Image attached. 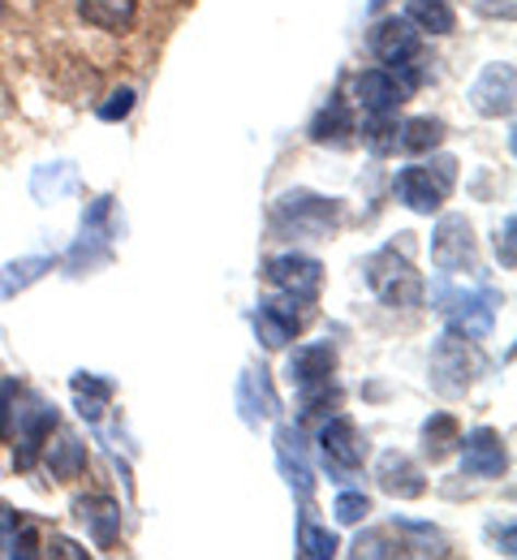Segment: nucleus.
<instances>
[{
	"label": "nucleus",
	"mask_w": 517,
	"mask_h": 560,
	"mask_svg": "<svg viewBox=\"0 0 517 560\" xmlns=\"http://www.w3.org/2000/svg\"><path fill=\"white\" fill-rule=\"evenodd\" d=\"M341 224V199H324L310 190H290L272 203V233L285 237H306V242H324L332 229Z\"/></svg>",
	"instance_id": "f257e3e1"
},
{
	"label": "nucleus",
	"mask_w": 517,
	"mask_h": 560,
	"mask_svg": "<svg viewBox=\"0 0 517 560\" xmlns=\"http://www.w3.org/2000/svg\"><path fill=\"white\" fill-rule=\"evenodd\" d=\"M453 186H457V160L440 155L432 164H406L397 173V182H392V195H397L401 208L419 211V215H432L453 195Z\"/></svg>",
	"instance_id": "f03ea898"
},
{
	"label": "nucleus",
	"mask_w": 517,
	"mask_h": 560,
	"mask_svg": "<svg viewBox=\"0 0 517 560\" xmlns=\"http://www.w3.org/2000/svg\"><path fill=\"white\" fill-rule=\"evenodd\" d=\"M479 366H483V358H479V350H474V341H470L466 332L448 328L440 341L432 346V362H427V371H432V388H436L440 397H461V393L474 384Z\"/></svg>",
	"instance_id": "7ed1b4c3"
},
{
	"label": "nucleus",
	"mask_w": 517,
	"mask_h": 560,
	"mask_svg": "<svg viewBox=\"0 0 517 560\" xmlns=\"http://www.w3.org/2000/svg\"><path fill=\"white\" fill-rule=\"evenodd\" d=\"M367 284L384 306H423L427 289L423 277L414 272V264L406 255H397V246H384L367 259Z\"/></svg>",
	"instance_id": "20e7f679"
},
{
	"label": "nucleus",
	"mask_w": 517,
	"mask_h": 560,
	"mask_svg": "<svg viewBox=\"0 0 517 560\" xmlns=\"http://www.w3.org/2000/svg\"><path fill=\"white\" fill-rule=\"evenodd\" d=\"M423 73L414 66H379V70L354 73V104L363 113H397L414 91Z\"/></svg>",
	"instance_id": "39448f33"
},
{
	"label": "nucleus",
	"mask_w": 517,
	"mask_h": 560,
	"mask_svg": "<svg viewBox=\"0 0 517 560\" xmlns=\"http://www.w3.org/2000/svg\"><path fill=\"white\" fill-rule=\"evenodd\" d=\"M432 302H436V311L448 315V324L457 332H466L470 341H479V337L492 332V319H496V306H501V298L492 289H457V293L436 289Z\"/></svg>",
	"instance_id": "423d86ee"
},
{
	"label": "nucleus",
	"mask_w": 517,
	"mask_h": 560,
	"mask_svg": "<svg viewBox=\"0 0 517 560\" xmlns=\"http://www.w3.org/2000/svg\"><path fill=\"white\" fill-rule=\"evenodd\" d=\"M263 277H268V284H277L281 293H290L297 302H315L319 284H324V264L310 259V255L290 250V255H272L263 264Z\"/></svg>",
	"instance_id": "0eeeda50"
},
{
	"label": "nucleus",
	"mask_w": 517,
	"mask_h": 560,
	"mask_svg": "<svg viewBox=\"0 0 517 560\" xmlns=\"http://www.w3.org/2000/svg\"><path fill=\"white\" fill-rule=\"evenodd\" d=\"M479 250H474V229L466 215H440L436 233H432V264L440 272H466L474 268Z\"/></svg>",
	"instance_id": "6e6552de"
},
{
	"label": "nucleus",
	"mask_w": 517,
	"mask_h": 560,
	"mask_svg": "<svg viewBox=\"0 0 517 560\" xmlns=\"http://www.w3.org/2000/svg\"><path fill=\"white\" fill-rule=\"evenodd\" d=\"M367 48L375 61H384V66H410L414 57H419V26L401 13H392V18H379L375 26H371L367 35Z\"/></svg>",
	"instance_id": "1a4fd4ad"
},
{
	"label": "nucleus",
	"mask_w": 517,
	"mask_h": 560,
	"mask_svg": "<svg viewBox=\"0 0 517 560\" xmlns=\"http://www.w3.org/2000/svg\"><path fill=\"white\" fill-rule=\"evenodd\" d=\"M297 306H302V302L290 298V293H281V298H272V302H259V311H255V332H259L263 350H285L297 332L306 328V311H297Z\"/></svg>",
	"instance_id": "9d476101"
},
{
	"label": "nucleus",
	"mask_w": 517,
	"mask_h": 560,
	"mask_svg": "<svg viewBox=\"0 0 517 560\" xmlns=\"http://www.w3.org/2000/svg\"><path fill=\"white\" fill-rule=\"evenodd\" d=\"M319 453H324V462L332 466V470H359L363 462H367V435L359 431V422L354 419H328L319 427Z\"/></svg>",
	"instance_id": "9b49d317"
},
{
	"label": "nucleus",
	"mask_w": 517,
	"mask_h": 560,
	"mask_svg": "<svg viewBox=\"0 0 517 560\" xmlns=\"http://www.w3.org/2000/svg\"><path fill=\"white\" fill-rule=\"evenodd\" d=\"M457 444H461V475H470V479H501L509 470V453H505L501 431L479 427V431H470Z\"/></svg>",
	"instance_id": "f8f14e48"
},
{
	"label": "nucleus",
	"mask_w": 517,
	"mask_h": 560,
	"mask_svg": "<svg viewBox=\"0 0 517 560\" xmlns=\"http://www.w3.org/2000/svg\"><path fill=\"white\" fill-rule=\"evenodd\" d=\"M514 100H517V73L509 61H496L487 70L474 78L470 86V104L479 117H509L514 113Z\"/></svg>",
	"instance_id": "ddd939ff"
},
{
	"label": "nucleus",
	"mask_w": 517,
	"mask_h": 560,
	"mask_svg": "<svg viewBox=\"0 0 517 560\" xmlns=\"http://www.w3.org/2000/svg\"><path fill=\"white\" fill-rule=\"evenodd\" d=\"M375 483H379V491H388L392 500H419L427 491V475H423V466L410 453L388 448L375 462Z\"/></svg>",
	"instance_id": "4468645a"
},
{
	"label": "nucleus",
	"mask_w": 517,
	"mask_h": 560,
	"mask_svg": "<svg viewBox=\"0 0 517 560\" xmlns=\"http://www.w3.org/2000/svg\"><path fill=\"white\" fill-rule=\"evenodd\" d=\"M57 431V406L48 401H31V410L17 415V427H13V444H17V466L31 470L44 453V440Z\"/></svg>",
	"instance_id": "2eb2a0df"
},
{
	"label": "nucleus",
	"mask_w": 517,
	"mask_h": 560,
	"mask_svg": "<svg viewBox=\"0 0 517 560\" xmlns=\"http://www.w3.org/2000/svg\"><path fill=\"white\" fill-rule=\"evenodd\" d=\"M74 517L91 530L95 548H117V539H121V504L113 495H78Z\"/></svg>",
	"instance_id": "dca6fc26"
},
{
	"label": "nucleus",
	"mask_w": 517,
	"mask_h": 560,
	"mask_svg": "<svg viewBox=\"0 0 517 560\" xmlns=\"http://www.w3.org/2000/svg\"><path fill=\"white\" fill-rule=\"evenodd\" d=\"M306 135H310V142H319V147H350V139L359 135V126H354V113H350V104H341V100L324 104V108H319V113L310 117Z\"/></svg>",
	"instance_id": "f3484780"
},
{
	"label": "nucleus",
	"mask_w": 517,
	"mask_h": 560,
	"mask_svg": "<svg viewBox=\"0 0 517 560\" xmlns=\"http://www.w3.org/2000/svg\"><path fill=\"white\" fill-rule=\"evenodd\" d=\"M44 462H48V475L57 483H70L86 470V444L78 440L74 431H57V440L52 435L44 440Z\"/></svg>",
	"instance_id": "a211bd4d"
},
{
	"label": "nucleus",
	"mask_w": 517,
	"mask_h": 560,
	"mask_svg": "<svg viewBox=\"0 0 517 560\" xmlns=\"http://www.w3.org/2000/svg\"><path fill=\"white\" fill-rule=\"evenodd\" d=\"M332 371H337V350L332 346H297L285 362V375H290L294 388L324 384V380H332Z\"/></svg>",
	"instance_id": "6ab92c4d"
},
{
	"label": "nucleus",
	"mask_w": 517,
	"mask_h": 560,
	"mask_svg": "<svg viewBox=\"0 0 517 560\" xmlns=\"http://www.w3.org/2000/svg\"><path fill=\"white\" fill-rule=\"evenodd\" d=\"M78 13H82L86 26L108 31V35H121V31L134 26L139 0H78Z\"/></svg>",
	"instance_id": "aec40b11"
},
{
	"label": "nucleus",
	"mask_w": 517,
	"mask_h": 560,
	"mask_svg": "<svg viewBox=\"0 0 517 560\" xmlns=\"http://www.w3.org/2000/svg\"><path fill=\"white\" fill-rule=\"evenodd\" d=\"M48 272H52V259H48V255H26V259L4 264V268H0V302L17 298L22 289H31L35 280H44Z\"/></svg>",
	"instance_id": "412c9836"
},
{
	"label": "nucleus",
	"mask_w": 517,
	"mask_h": 560,
	"mask_svg": "<svg viewBox=\"0 0 517 560\" xmlns=\"http://www.w3.org/2000/svg\"><path fill=\"white\" fill-rule=\"evenodd\" d=\"M70 388H74L78 415H82V419L86 422L104 419V406L113 401V384H108V380H99V375H91V371H78L74 380H70Z\"/></svg>",
	"instance_id": "4be33fe9"
},
{
	"label": "nucleus",
	"mask_w": 517,
	"mask_h": 560,
	"mask_svg": "<svg viewBox=\"0 0 517 560\" xmlns=\"http://www.w3.org/2000/svg\"><path fill=\"white\" fill-rule=\"evenodd\" d=\"M277 457H281V470L290 475V483H297L302 495L315 488L310 466H306V457H302V435H297L294 427H281V431H277Z\"/></svg>",
	"instance_id": "5701e85b"
},
{
	"label": "nucleus",
	"mask_w": 517,
	"mask_h": 560,
	"mask_svg": "<svg viewBox=\"0 0 517 560\" xmlns=\"http://www.w3.org/2000/svg\"><path fill=\"white\" fill-rule=\"evenodd\" d=\"M237 401H242L246 422H259L263 410L277 415V397H272V388H268V371H246V375H242V388H237Z\"/></svg>",
	"instance_id": "b1692460"
},
{
	"label": "nucleus",
	"mask_w": 517,
	"mask_h": 560,
	"mask_svg": "<svg viewBox=\"0 0 517 560\" xmlns=\"http://www.w3.org/2000/svg\"><path fill=\"white\" fill-rule=\"evenodd\" d=\"M406 18L427 35H453V26H457L448 0H406Z\"/></svg>",
	"instance_id": "393cba45"
},
{
	"label": "nucleus",
	"mask_w": 517,
	"mask_h": 560,
	"mask_svg": "<svg viewBox=\"0 0 517 560\" xmlns=\"http://www.w3.org/2000/svg\"><path fill=\"white\" fill-rule=\"evenodd\" d=\"M440 142H444V121H436V117H414V121H401L397 151L423 155V151H436Z\"/></svg>",
	"instance_id": "a878e982"
},
{
	"label": "nucleus",
	"mask_w": 517,
	"mask_h": 560,
	"mask_svg": "<svg viewBox=\"0 0 517 560\" xmlns=\"http://www.w3.org/2000/svg\"><path fill=\"white\" fill-rule=\"evenodd\" d=\"M397 139H401L397 113H367V121H363V142H367L375 155H392V151H397Z\"/></svg>",
	"instance_id": "bb28decb"
},
{
	"label": "nucleus",
	"mask_w": 517,
	"mask_h": 560,
	"mask_svg": "<svg viewBox=\"0 0 517 560\" xmlns=\"http://www.w3.org/2000/svg\"><path fill=\"white\" fill-rule=\"evenodd\" d=\"M297 557H306V560L337 557V535L324 530V526H315L310 517H302V526H297Z\"/></svg>",
	"instance_id": "cd10ccee"
},
{
	"label": "nucleus",
	"mask_w": 517,
	"mask_h": 560,
	"mask_svg": "<svg viewBox=\"0 0 517 560\" xmlns=\"http://www.w3.org/2000/svg\"><path fill=\"white\" fill-rule=\"evenodd\" d=\"M457 440H461V427H457L453 415H432V419L423 422V448L432 457H444L448 448H457Z\"/></svg>",
	"instance_id": "c85d7f7f"
},
{
	"label": "nucleus",
	"mask_w": 517,
	"mask_h": 560,
	"mask_svg": "<svg viewBox=\"0 0 517 560\" xmlns=\"http://www.w3.org/2000/svg\"><path fill=\"white\" fill-rule=\"evenodd\" d=\"M22 397H26V393H22L17 380H4V384H0V440H13V427H17V415H22V410H17Z\"/></svg>",
	"instance_id": "c756f323"
},
{
	"label": "nucleus",
	"mask_w": 517,
	"mask_h": 560,
	"mask_svg": "<svg viewBox=\"0 0 517 560\" xmlns=\"http://www.w3.org/2000/svg\"><path fill=\"white\" fill-rule=\"evenodd\" d=\"M48 186H52V199L70 195V190H74V168H70V164H48V168H39V173H35V199H39Z\"/></svg>",
	"instance_id": "7c9ffc66"
},
{
	"label": "nucleus",
	"mask_w": 517,
	"mask_h": 560,
	"mask_svg": "<svg viewBox=\"0 0 517 560\" xmlns=\"http://www.w3.org/2000/svg\"><path fill=\"white\" fill-rule=\"evenodd\" d=\"M406 552V544L397 539H388V530H367V535H359L354 539V557L363 560V557H401Z\"/></svg>",
	"instance_id": "2f4dec72"
},
{
	"label": "nucleus",
	"mask_w": 517,
	"mask_h": 560,
	"mask_svg": "<svg viewBox=\"0 0 517 560\" xmlns=\"http://www.w3.org/2000/svg\"><path fill=\"white\" fill-rule=\"evenodd\" d=\"M332 513H337L341 526H359V522L371 513V500L363 495V491H341L337 504H332Z\"/></svg>",
	"instance_id": "473e14b6"
},
{
	"label": "nucleus",
	"mask_w": 517,
	"mask_h": 560,
	"mask_svg": "<svg viewBox=\"0 0 517 560\" xmlns=\"http://www.w3.org/2000/svg\"><path fill=\"white\" fill-rule=\"evenodd\" d=\"M134 86H121V91H113L108 95V104H99V121H121V117H130L134 113Z\"/></svg>",
	"instance_id": "72a5a7b5"
},
{
	"label": "nucleus",
	"mask_w": 517,
	"mask_h": 560,
	"mask_svg": "<svg viewBox=\"0 0 517 560\" xmlns=\"http://www.w3.org/2000/svg\"><path fill=\"white\" fill-rule=\"evenodd\" d=\"M514 233H517V220H514V215H505V224H501V233H496V255H501V268H514V264H517Z\"/></svg>",
	"instance_id": "f704fd0d"
},
{
	"label": "nucleus",
	"mask_w": 517,
	"mask_h": 560,
	"mask_svg": "<svg viewBox=\"0 0 517 560\" xmlns=\"http://www.w3.org/2000/svg\"><path fill=\"white\" fill-rule=\"evenodd\" d=\"M474 13L479 18H505V22H514L517 0H474Z\"/></svg>",
	"instance_id": "c9c22d12"
},
{
	"label": "nucleus",
	"mask_w": 517,
	"mask_h": 560,
	"mask_svg": "<svg viewBox=\"0 0 517 560\" xmlns=\"http://www.w3.org/2000/svg\"><path fill=\"white\" fill-rule=\"evenodd\" d=\"M48 552L61 560H86V548H78L74 539H66V535H52L48 539Z\"/></svg>",
	"instance_id": "e433bc0d"
},
{
	"label": "nucleus",
	"mask_w": 517,
	"mask_h": 560,
	"mask_svg": "<svg viewBox=\"0 0 517 560\" xmlns=\"http://www.w3.org/2000/svg\"><path fill=\"white\" fill-rule=\"evenodd\" d=\"M17 513L9 509V504H0V552H9V539H13V530H17Z\"/></svg>",
	"instance_id": "4c0bfd02"
},
{
	"label": "nucleus",
	"mask_w": 517,
	"mask_h": 560,
	"mask_svg": "<svg viewBox=\"0 0 517 560\" xmlns=\"http://www.w3.org/2000/svg\"><path fill=\"white\" fill-rule=\"evenodd\" d=\"M384 4H388V0H367V9H371V13H379Z\"/></svg>",
	"instance_id": "58836bf2"
},
{
	"label": "nucleus",
	"mask_w": 517,
	"mask_h": 560,
	"mask_svg": "<svg viewBox=\"0 0 517 560\" xmlns=\"http://www.w3.org/2000/svg\"><path fill=\"white\" fill-rule=\"evenodd\" d=\"M0 18H4V0H0Z\"/></svg>",
	"instance_id": "ea45409f"
}]
</instances>
